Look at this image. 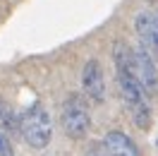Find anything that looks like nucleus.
<instances>
[{
	"instance_id": "nucleus-1",
	"label": "nucleus",
	"mask_w": 158,
	"mask_h": 156,
	"mask_svg": "<svg viewBox=\"0 0 158 156\" xmlns=\"http://www.w3.org/2000/svg\"><path fill=\"white\" fill-rule=\"evenodd\" d=\"M113 63H115V77H118V89L125 103H127L129 113L134 118L139 127L146 130L151 125V110H148L146 91L139 84V77L134 72V63H132V50L125 48V43H115L113 48Z\"/></svg>"
},
{
	"instance_id": "nucleus-2",
	"label": "nucleus",
	"mask_w": 158,
	"mask_h": 156,
	"mask_svg": "<svg viewBox=\"0 0 158 156\" xmlns=\"http://www.w3.org/2000/svg\"><path fill=\"white\" fill-rule=\"evenodd\" d=\"M19 132L24 137V142L34 149L48 146L50 137H53V123H50L48 110L39 103H34L29 110H24V115L19 120Z\"/></svg>"
},
{
	"instance_id": "nucleus-3",
	"label": "nucleus",
	"mask_w": 158,
	"mask_h": 156,
	"mask_svg": "<svg viewBox=\"0 0 158 156\" xmlns=\"http://www.w3.org/2000/svg\"><path fill=\"white\" fill-rule=\"evenodd\" d=\"M62 127L72 139H84L89 135L91 115H89V108L81 103L79 96H69L67 103L62 106Z\"/></svg>"
},
{
	"instance_id": "nucleus-4",
	"label": "nucleus",
	"mask_w": 158,
	"mask_h": 156,
	"mask_svg": "<svg viewBox=\"0 0 158 156\" xmlns=\"http://www.w3.org/2000/svg\"><path fill=\"white\" fill-rule=\"evenodd\" d=\"M132 63H134V72L139 77V84L144 87L146 94H156L158 91V67L146 46H139L132 50Z\"/></svg>"
},
{
	"instance_id": "nucleus-5",
	"label": "nucleus",
	"mask_w": 158,
	"mask_h": 156,
	"mask_svg": "<svg viewBox=\"0 0 158 156\" xmlns=\"http://www.w3.org/2000/svg\"><path fill=\"white\" fill-rule=\"evenodd\" d=\"M81 84L84 91L91 101H103L106 98V84H103V70H101L98 60H89L81 72Z\"/></svg>"
},
{
	"instance_id": "nucleus-6",
	"label": "nucleus",
	"mask_w": 158,
	"mask_h": 156,
	"mask_svg": "<svg viewBox=\"0 0 158 156\" xmlns=\"http://www.w3.org/2000/svg\"><path fill=\"white\" fill-rule=\"evenodd\" d=\"M134 29H137L139 41L151 48L153 53H158V15L153 12H139L134 20Z\"/></svg>"
},
{
	"instance_id": "nucleus-7",
	"label": "nucleus",
	"mask_w": 158,
	"mask_h": 156,
	"mask_svg": "<svg viewBox=\"0 0 158 156\" xmlns=\"http://www.w3.org/2000/svg\"><path fill=\"white\" fill-rule=\"evenodd\" d=\"M103 149H106V156H141L137 144L125 132H118V130H113V132L106 135Z\"/></svg>"
},
{
	"instance_id": "nucleus-8",
	"label": "nucleus",
	"mask_w": 158,
	"mask_h": 156,
	"mask_svg": "<svg viewBox=\"0 0 158 156\" xmlns=\"http://www.w3.org/2000/svg\"><path fill=\"white\" fill-rule=\"evenodd\" d=\"M0 127L2 130H19V120L15 115V110L10 108V103H5L0 98Z\"/></svg>"
},
{
	"instance_id": "nucleus-9",
	"label": "nucleus",
	"mask_w": 158,
	"mask_h": 156,
	"mask_svg": "<svg viewBox=\"0 0 158 156\" xmlns=\"http://www.w3.org/2000/svg\"><path fill=\"white\" fill-rule=\"evenodd\" d=\"M0 156H15V149H12L10 139L0 132Z\"/></svg>"
}]
</instances>
